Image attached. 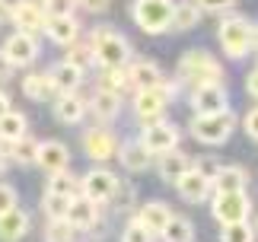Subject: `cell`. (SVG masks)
<instances>
[{
	"label": "cell",
	"mask_w": 258,
	"mask_h": 242,
	"mask_svg": "<svg viewBox=\"0 0 258 242\" xmlns=\"http://www.w3.org/2000/svg\"><path fill=\"white\" fill-rule=\"evenodd\" d=\"M89 48H93L96 64H102L105 70H112V67H124L127 60H131V42H127L121 32H115L112 26L96 29V32H93V42H89Z\"/></svg>",
	"instance_id": "obj_1"
},
{
	"label": "cell",
	"mask_w": 258,
	"mask_h": 242,
	"mask_svg": "<svg viewBox=\"0 0 258 242\" xmlns=\"http://www.w3.org/2000/svg\"><path fill=\"white\" fill-rule=\"evenodd\" d=\"M178 80L191 83V89L204 86V83H220L223 67H220V60L214 54H207V51H188L178 60Z\"/></svg>",
	"instance_id": "obj_2"
},
{
	"label": "cell",
	"mask_w": 258,
	"mask_h": 242,
	"mask_svg": "<svg viewBox=\"0 0 258 242\" xmlns=\"http://www.w3.org/2000/svg\"><path fill=\"white\" fill-rule=\"evenodd\" d=\"M217 38H220V48L226 51V57H233V60H239V57H245L252 51V26L245 23L242 16L220 19Z\"/></svg>",
	"instance_id": "obj_3"
},
{
	"label": "cell",
	"mask_w": 258,
	"mask_h": 242,
	"mask_svg": "<svg viewBox=\"0 0 258 242\" xmlns=\"http://www.w3.org/2000/svg\"><path fill=\"white\" fill-rule=\"evenodd\" d=\"M131 16L147 35H160L172 26V0H134Z\"/></svg>",
	"instance_id": "obj_4"
},
{
	"label": "cell",
	"mask_w": 258,
	"mask_h": 242,
	"mask_svg": "<svg viewBox=\"0 0 258 242\" xmlns=\"http://www.w3.org/2000/svg\"><path fill=\"white\" fill-rule=\"evenodd\" d=\"M233 128H236V118H233L230 108H226V112H214V115H195V121H191L195 140L211 144V147L223 144V140L233 134Z\"/></svg>",
	"instance_id": "obj_5"
},
{
	"label": "cell",
	"mask_w": 258,
	"mask_h": 242,
	"mask_svg": "<svg viewBox=\"0 0 258 242\" xmlns=\"http://www.w3.org/2000/svg\"><path fill=\"white\" fill-rule=\"evenodd\" d=\"M172 96H175V83H163L160 86H150V89H137V96H134V112L137 118L144 121V125H150V121H156L163 115V108L172 102Z\"/></svg>",
	"instance_id": "obj_6"
},
{
	"label": "cell",
	"mask_w": 258,
	"mask_h": 242,
	"mask_svg": "<svg viewBox=\"0 0 258 242\" xmlns=\"http://www.w3.org/2000/svg\"><path fill=\"white\" fill-rule=\"evenodd\" d=\"M252 201L245 191H226V195L214 198V217L220 223H249Z\"/></svg>",
	"instance_id": "obj_7"
},
{
	"label": "cell",
	"mask_w": 258,
	"mask_h": 242,
	"mask_svg": "<svg viewBox=\"0 0 258 242\" xmlns=\"http://www.w3.org/2000/svg\"><path fill=\"white\" fill-rule=\"evenodd\" d=\"M141 144L150 150L153 156H160V153H169V150L178 147V128L169 125V121H150V125H144V137H141Z\"/></svg>",
	"instance_id": "obj_8"
},
{
	"label": "cell",
	"mask_w": 258,
	"mask_h": 242,
	"mask_svg": "<svg viewBox=\"0 0 258 242\" xmlns=\"http://www.w3.org/2000/svg\"><path fill=\"white\" fill-rule=\"evenodd\" d=\"M191 108L195 115H214V112H226L230 99H226V86L223 83H204L191 89Z\"/></svg>",
	"instance_id": "obj_9"
},
{
	"label": "cell",
	"mask_w": 258,
	"mask_h": 242,
	"mask_svg": "<svg viewBox=\"0 0 258 242\" xmlns=\"http://www.w3.org/2000/svg\"><path fill=\"white\" fill-rule=\"evenodd\" d=\"M80 191L83 198L96 201V204H102V201H112L115 191H118V178L108 172V169H89L80 182Z\"/></svg>",
	"instance_id": "obj_10"
},
{
	"label": "cell",
	"mask_w": 258,
	"mask_h": 242,
	"mask_svg": "<svg viewBox=\"0 0 258 242\" xmlns=\"http://www.w3.org/2000/svg\"><path fill=\"white\" fill-rule=\"evenodd\" d=\"M83 153L89 159H96V163H105V159H112L118 153V137L105 125H99L83 134Z\"/></svg>",
	"instance_id": "obj_11"
},
{
	"label": "cell",
	"mask_w": 258,
	"mask_h": 242,
	"mask_svg": "<svg viewBox=\"0 0 258 242\" xmlns=\"http://www.w3.org/2000/svg\"><path fill=\"white\" fill-rule=\"evenodd\" d=\"M0 51L7 54V60L13 67H29V64H35V57H38V42H35V35H29V32H13L4 42Z\"/></svg>",
	"instance_id": "obj_12"
},
{
	"label": "cell",
	"mask_w": 258,
	"mask_h": 242,
	"mask_svg": "<svg viewBox=\"0 0 258 242\" xmlns=\"http://www.w3.org/2000/svg\"><path fill=\"white\" fill-rule=\"evenodd\" d=\"M45 10L32 4V0H16V4H10V23H16L19 29L16 32H29V35H35V32H42L45 29Z\"/></svg>",
	"instance_id": "obj_13"
},
{
	"label": "cell",
	"mask_w": 258,
	"mask_h": 242,
	"mask_svg": "<svg viewBox=\"0 0 258 242\" xmlns=\"http://www.w3.org/2000/svg\"><path fill=\"white\" fill-rule=\"evenodd\" d=\"M35 163L42 166L48 175H51V172H64L67 163H71V150H67V144H61V140H42V144H38Z\"/></svg>",
	"instance_id": "obj_14"
},
{
	"label": "cell",
	"mask_w": 258,
	"mask_h": 242,
	"mask_svg": "<svg viewBox=\"0 0 258 242\" xmlns=\"http://www.w3.org/2000/svg\"><path fill=\"white\" fill-rule=\"evenodd\" d=\"M67 223H71L74 229H93L99 223V204L96 201H89V198H71V207H67Z\"/></svg>",
	"instance_id": "obj_15"
},
{
	"label": "cell",
	"mask_w": 258,
	"mask_h": 242,
	"mask_svg": "<svg viewBox=\"0 0 258 242\" xmlns=\"http://www.w3.org/2000/svg\"><path fill=\"white\" fill-rule=\"evenodd\" d=\"M115 156L121 159L124 172H144V169H150V159H153V153L141 144V140H124V144H118Z\"/></svg>",
	"instance_id": "obj_16"
},
{
	"label": "cell",
	"mask_w": 258,
	"mask_h": 242,
	"mask_svg": "<svg viewBox=\"0 0 258 242\" xmlns=\"http://www.w3.org/2000/svg\"><path fill=\"white\" fill-rule=\"evenodd\" d=\"M89 108H93L99 125H108V121H115L118 112H121V96L112 93V89H105V86H99L93 93V99H89Z\"/></svg>",
	"instance_id": "obj_17"
},
{
	"label": "cell",
	"mask_w": 258,
	"mask_h": 242,
	"mask_svg": "<svg viewBox=\"0 0 258 242\" xmlns=\"http://www.w3.org/2000/svg\"><path fill=\"white\" fill-rule=\"evenodd\" d=\"M42 32L51 38L54 45H74L77 42V35H80V26H77V19L74 16H51V19H45V29Z\"/></svg>",
	"instance_id": "obj_18"
},
{
	"label": "cell",
	"mask_w": 258,
	"mask_h": 242,
	"mask_svg": "<svg viewBox=\"0 0 258 242\" xmlns=\"http://www.w3.org/2000/svg\"><path fill=\"white\" fill-rule=\"evenodd\" d=\"M160 83H163V70H160V64H153V60H134V64L127 67V86L150 89V86H160Z\"/></svg>",
	"instance_id": "obj_19"
},
{
	"label": "cell",
	"mask_w": 258,
	"mask_h": 242,
	"mask_svg": "<svg viewBox=\"0 0 258 242\" xmlns=\"http://www.w3.org/2000/svg\"><path fill=\"white\" fill-rule=\"evenodd\" d=\"M175 188H178V195H182L188 204H201V201L211 195V182L198 172V169H188V172L175 182Z\"/></svg>",
	"instance_id": "obj_20"
},
{
	"label": "cell",
	"mask_w": 258,
	"mask_h": 242,
	"mask_svg": "<svg viewBox=\"0 0 258 242\" xmlns=\"http://www.w3.org/2000/svg\"><path fill=\"white\" fill-rule=\"evenodd\" d=\"M29 233V214L26 210H7V214H0V242H19Z\"/></svg>",
	"instance_id": "obj_21"
},
{
	"label": "cell",
	"mask_w": 258,
	"mask_h": 242,
	"mask_svg": "<svg viewBox=\"0 0 258 242\" xmlns=\"http://www.w3.org/2000/svg\"><path fill=\"white\" fill-rule=\"evenodd\" d=\"M83 115H86V99L77 93H64L54 102V118L61 125H77V121H83Z\"/></svg>",
	"instance_id": "obj_22"
},
{
	"label": "cell",
	"mask_w": 258,
	"mask_h": 242,
	"mask_svg": "<svg viewBox=\"0 0 258 242\" xmlns=\"http://www.w3.org/2000/svg\"><path fill=\"white\" fill-rule=\"evenodd\" d=\"M156 169H160L163 182L175 185V182L182 178L188 169H191V163H188V156L182 153V150H169V153H160V163H156Z\"/></svg>",
	"instance_id": "obj_23"
},
{
	"label": "cell",
	"mask_w": 258,
	"mask_h": 242,
	"mask_svg": "<svg viewBox=\"0 0 258 242\" xmlns=\"http://www.w3.org/2000/svg\"><path fill=\"white\" fill-rule=\"evenodd\" d=\"M141 226H147L150 233H163V226L172 220V210L166 207V204H160V201H150V204H144L141 207V214L134 217Z\"/></svg>",
	"instance_id": "obj_24"
},
{
	"label": "cell",
	"mask_w": 258,
	"mask_h": 242,
	"mask_svg": "<svg viewBox=\"0 0 258 242\" xmlns=\"http://www.w3.org/2000/svg\"><path fill=\"white\" fill-rule=\"evenodd\" d=\"M51 83H54V89L57 93H77V86L83 83V70H77L74 64H67V60H61V64H54L51 67Z\"/></svg>",
	"instance_id": "obj_25"
},
{
	"label": "cell",
	"mask_w": 258,
	"mask_h": 242,
	"mask_svg": "<svg viewBox=\"0 0 258 242\" xmlns=\"http://www.w3.org/2000/svg\"><path fill=\"white\" fill-rule=\"evenodd\" d=\"M245 182H249V175H245L242 166H223L220 172H217V178L211 182V188L217 191V195H226V191H245Z\"/></svg>",
	"instance_id": "obj_26"
},
{
	"label": "cell",
	"mask_w": 258,
	"mask_h": 242,
	"mask_svg": "<svg viewBox=\"0 0 258 242\" xmlns=\"http://www.w3.org/2000/svg\"><path fill=\"white\" fill-rule=\"evenodd\" d=\"M26 128H29V121L23 112H10L0 118V144H16V140H23L26 137Z\"/></svg>",
	"instance_id": "obj_27"
},
{
	"label": "cell",
	"mask_w": 258,
	"mask_h": 242,
	"mask_svg": "<svg viewBox=\"0 0 258 242\" xmlns=\"http://www.w3.org/2000/svg\"><path fill=\"white\" fill-rule=\"evenodd\" d=\"M23 93L29 99H35V102H45V99H51L57 89H54V83H51V77H48V74H29L23 80Z\"/></svg>",
	"instance_id": "obj_28"
},
{
	"label": "cell",
	"mask_w": 258,
	"mask_h": 242,
	"mask_svg": "<svg viewBox=\"0 0 258 242\" xmlns=\"http://www.w3.org/2000/svg\"><path fill=\"white\" fill-rule=\"evenodd\" d=\"M198 19H201V10H198L195 0H188V4H172V26L175 32H188V29L198 26Z\"/></svg>",
	"instance_id": "obj_29"
},
{
	"label": "cell",
	"mask_w": 258,
	"mask_h": 242,
	"mask_svg": "<svg viewBox=\"0 0 258 242\" xmlns=\"http://www.w3.org/2000/svg\"><path fill=\"white\" fill-rule=\"evenodd\" d=\"M163 242H195V226H191V220L188 217H175L163 226Z\"/></svg>",
	"instance_id": "obj_30"
},
{
	"label": "cell",
	"mask_w": 258,
	"mask_h": 242,
	"mask_svg": "<svg viewBox=\"0 0 258 242\" xmlns=\"http://www.w3.org/2000/svg\"><path fill=\"white\" fill-rule=\"evenodd\" d=\"M77 188H80V182H77L71 172H67V169H64V172H51V175H48V195H64V198H74L77 195Z\"/></svg>",
	"instance_id": "obj_31"
},
{
	"label": "cell",
	"mask_w": 258,
	"mask_h": 242,
	"mask_svg": "<svg viewBox=\"0 0 258 242\" xmlns=\"http://www.w3.org/2000/svg\"><path fill=\"white\" fill-rule=\"evenodd\" d=\"M10 156H13L19 166L35 163V156H38V140L23 137V140H16V144H10Z\"/></svg>",
	"instance_id": "obj_32"
},
{
	"label": "cell",
	"mask_w": 258,
	"mask_h": 242,
	"mask_svg": "<svg viewBox=\"0 0 258 242\" xmlns=\"http://www.w3.org/2000/svg\"><path fill=\"white\" fill-rule=\"evenodd\" d=\"M67 207H71V198H64V195H48V191H45L42 210L48 214V220H64V217H67Z\"/></svg>",
	"instance_id": "obj_33"
},
{
	"label": "cell",
	"mask_w": 258,
	"mask_h": 242,
	"mask_svg": "<svg viewBox=\"0 0 258 242\" xmlns=\"http://www.w3.org/2000/svg\"><path fill=\"white\" fill-rule=\"evenodd\" d=\"M74 236H77V229L67 220H48V226H45L48 242H74Z\"/></svg>",
	"instance_id": "obj_34"
},
{
	"label": "cell",
	"mask_w": 258,
	"mask_h": 242,
	"mask_svg": "<svg viewBox=\"0 0 258 242\" xmlns=\"http://www.w3.org/2000/svg\"><path fill=\"white\" fill-rule=\"evenodd\" d=\"M220 242H255V233L249 223H223Z\"/></svg>",
	"instance_id": "obj_35"
},
{
	"label": "cell",
	"mask_w": 258,
	"mask_h": 242,
	"mask_svg": "<svg viewBox=\"0 0 258 242\" xmlns=\"http://www.w3.org/2000/svg\"><path fill=\"white\" fill-rule=\"evenodd\" d=\"M67 64H74L77 70H86L89 64H96V57H93V48L89 45H67Z\"/></svg>",
	"instance_id": "obj_36"
},
{
	"label": "cell",
	"mask_w": 258,
	"mask_h": 242,
	"mask_svg": "<svg viewBox=\"0 0 258 242\" xmlns=\"http://www.w3.org/2000/svg\"><path fill=\"white\" fill-rule=\"evenodd\" d=\"M74 7H77V0H42V10L48 19L51 16H74Z\"/></svg>",
	"instance_id": "obj_37"
},
{
	"label": "cell",
	"mask_w": 258,
	"mask_h": 242,
	"mask_svg": "<svg viewBox=\"0 0 258 242\" xmlns=\"http://www.w3.org/2000/svg\"><path fill=\"white\" fill-rule=\"evenodd\" d=\"M121 242H153V233L147 226H141L137 220H131V223L124 226V236H121Z\"/></svg>",
	"instance_id": "obj_38"
},
{
	"label": "cell",
	"mask_w": 258,
	"mask_h": 242,
	"mask_svg": "<svg viewBox=\"0 0 258 242\" xmlns=\"http://www.w3.org/2000/svg\"><path fill=\"white\" fill-rule=\"evenodd\" d=\"M195 169H198V172H201L207 182H214V178H217V172L223 169V163H220L217 156H201V159L195 163Z\"/></svg>",
	"instance_id": "obj_39"
},
{
	"label": "cell",
	"mask_w": 258,
	"mask_h": 242,
	"mask_svg": "<svg viewBox=\"0 0 258 242\" xmlns=\"http://www.w3.org/2000/svg\"><path fill=\"white\" fill-rule=\"evenodd\" d=\"M16 207V188L7 185V182H0V214H7V210Z\"/></svg>",
	"instance_id": "obj_40"
},
{
	"label": "cell",
	"mask_w": 258,
	"mask_h": 242,
	"mask_svg": "<svg viewBox=\"0 0 258 242\" xmlns=\"http://www.w3.org/2000/svg\"><path fill=\"white\" fill-rule=\"evenodd\" d=\"M198 10H211V13H223V10H230L236 0H195Z\"/></svg>",
	"instance_id": "obj_41"
},
{
	"label": "cell",
	"mask_w": 258,
	"mask_h": 242,
	"mask_svg": "<svg viewBox=\"0 0 258 242\" xmlns=\"http://www.w3.org/2000/svg\"><path fill=\"white\" fill-rule=\"evenodd\" d=\"M242 125H245V134L252 140H258V108H249V115L242 118Z\"/></svg>",
	"instance_id": "obj_42"
},
{
	"label": "cell",
	"mask_w": 258,
	"mask_h": 242,
	"mask_svg": "<svg viewBox=\"0 0 258 242\" xmlns=\"http://www.w3.org/2000/svg\"><path fill=\"white\" fill-rule=\"evenodd\" d=\"M108 4H112V0H77V7L89 10V13H105Z\"/></svg>",
	"instance_id": "obj_43"
},
{
	"label": "cell",
	"mask_w": 258,
	"mask_h": 242,
	"mask_svg": "<svg viewBox=\"0 0 258 242\" xmlns=\"http://www.w3.org/2000/svg\"><path fill=\"white\" fill-rule=\"evenodd\" d=\"M13 70H16V67L7 60V54H4V51H0V83H7V80L13 77Z\"/></svg>",
	"instance_id": "obj_44"
},
{
	"label": "cell",
	"mask_w": 258,
	"mask_h": 242,
	"mask_svg": "<svg viewBox=\"0 0 258 242\" xmlns=\"http://www.w3.org/2000/svg\"><path fill=\"white\" fill-rule=\"evenodd\" d=\"M245 89H249L252 99H258V70H252V74L245 77Z\"/></svg>",
	"instance_id": "obj_45"
},
{
	"label": "cell",
	"mask_w": 258,
	"mask_h": 242,
	"mask_svg": "<svg viewBox=\"0 0 258 242\" xmlns=\"http://www.w3.org/2000/svg\"><path fill=\"white\" fill-rule=\"evenodd\" d=\"M7 112H10V96L4 93V89H0V118H4Z\"/></svg>",
	"instance_id": "obj_46"
},
{
	"label": "cell",
	"mask_w": 258,
	"mask_h": 242,
	"mask_svg": "<svg viewBox=\"0 0 258 242\" xmlns=\"http://www.w3.org/2000/svg\"><path fill=\"white\" fill-rule=\"evenodd\" d=\"M7 19H10V4H7V0H0V23H7Z\"/></svg>",
	"instance_id": "obj_47"
},
{
	"label": "cell",
	"mask_w": 258,
	"mask_h": 242,
	"mask_svg": "<svg viewBox=\"0 0 258 242\" xmlns=\"http://www.w3.org/2000/svg\"><path fill=\"white\" fill-rule=\"evenodd\" d=\"M7 150H10V144H0V172H4V166H7Z\"/></svg>",
	"instance_id": "obj_48"
}]
</instances>
